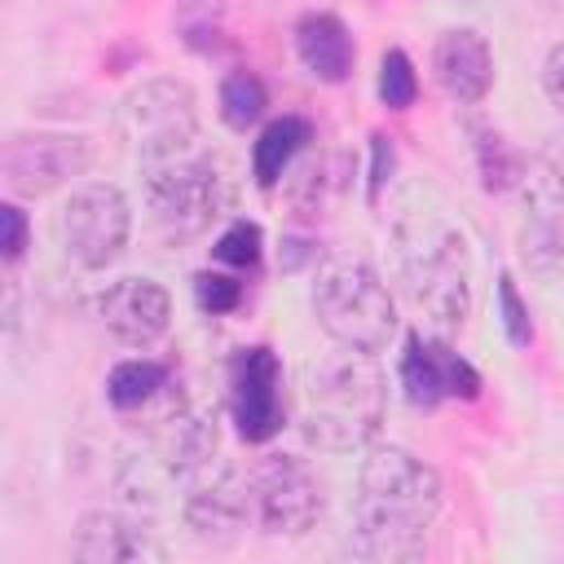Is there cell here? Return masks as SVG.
I'll use <instances>...</instances> for the list:
<instances>
[{"mask_svg": "<svg viewBox=\"0 0 564 564\" xmlns=\"http://www.w3.org/2000/svg\"><path fill=\"white\" fill-rule=\"evenodd\" d=\"M70 551L84 564H145V560L167 555V546L154 538V529L123 516V511H88L75 524Z\"/></svg>", "mask_w": 564, "mask_h": 564, "instance_id": "cell-15", "label": "cell"}, {"mask_svg": "<svg viewBox=\"0 0 564 564\" xmlns=\"http://www.w3.org/2000/svg\"><path fill=\"white\" fill-rule=\"evenodd\" d=\"M471 145H476V167H480V185L489 189V194H498V189H507V185H516L524 172H520V159L507 150V141L494 132V128H485V123H471Z\"/></svg>", "mask_w": 564, "mask_h": 564, "instance_id": "cell-22", "label": "cell"}, {"mask_svg": "<svg viewBox=\"0 0 564 564\" xmlns=\"http://www.w3.org/2000/svg\"><path fill=\"white\" fill-rule=\"evenodd\" d=\"M216 106H220V119L234 128V132H247L264 119L269 110V88L256 70H229L220 79V93H216Z\"/></svg>", "mask_w": 564, "mask_h": 564, "instance_id": "cell-21", "label": "cell"}, {"mask_svg": "<svg viewBox=\"0 0 564 564\" xmlns=\"http://www.w3.org/2000/svg\"><path fill=\"white\" fill-rule=\"evenodd\" d=\"M31 242V225H26V212L18 203H0V251H4V264H18L22 251Z\"/></svg>", "mask_w": 564, "mask_h": 564, "instance_id": "cell-28", "label": "cell"}, {"mask_svg": "<svg viewBox=\"0 0 564 564\" xmlns=\"http://www.w3.org/2000/svg\"><path fill=\"white\" fill-rule=\"evenodd\" d=\"M53 234H57V247H62V256L70 264H79V269H106L128 247L132 207H128V198H123L119 185L88 181V185H79L57 207Z\"/></svg>", "mask_w": 564, "mask_h": 564, "instance_id": "cell-7", "label": "cell"}, {"mask_svg": "<svg viewBox=\"0 0 564 564\" xmlns=\"http://www.w3.org/2000/svg\"><path fill=\"white\" fill-rule=\"evenodd\" d=\"M150 463L167 476V480H194L212 467L216 458V414L212 410H194V405H176L167 410L154 432H150Z\"/></svg>", "mask_w": 564, "mask_h": 564, "instance_id": "cell-13", "label": "cell"}, {"mask_svg": "<svg viewBox=\"0 0 564 564\" xmlns=\"http://www.w3.org/2000/svg\"><path fill=\"white\" fill-rule=\"evenodd\" d=\"M533 167H538V172H542V176H546V181H551V185L564 194V132H555V137H551V141L538 150Z\"/></svg>", "mask_w": 564, "mask_h": 564, "instance_id": "cell-30", "label": "cell"}, {"mask_svg": "<svg viewBox=\"0 0 564 564\" xmlns=\"http://www.w3.org/2000/svg\"><path fill=\"white\" fill-rule=\"evenodd\" d=\"M313 145V123L304 115H282L269 119L251 145V176L260 189H273L278 181H286V172L295 167V159H304V150Z\"/></svg>", "mask_w": 564, "mask_h": 564, "instance_id": "cell-19", "label": "cell"}, {"mask_svg": "<svg viewBox=\"0 0 564 564\" xmlns=\"http://www.w3.org/2000/svg\"><path fill=\"white\" fill-rule=\"evenodd\" d=\"M295 57L322 84H344L357 62L352 31L335 13H304L295 22Z\"/></svg>", "mask_w": 564, "mask_h": 564, "instance_id": "cell-18", "label": "cell"}, {"mask_svg": "<svg viewBox=\"0 0 564 564\" xmlns=\"http://www.w3.org/2000/svg\"><path fill=\"white\" fill-rule=\"evenodd\" d=\"M181 516L198 542L229 546L242 529H251L247 516V471L242 467H207L189 480V494L181 502Z\"/></svg>", "mask_w": 564, "mask_h": 564, "instance_id": "cell-12", "label": "cell"}, {"mask_svg": "<svg viewBox=\"0 0 564 564\" xmlns=\"http://www.w3.org/2000/svg\"><path fill=\"white\" fill-rule=\"evenodd\" d=\"M401 388L414 405L423 410H436L441 401H476L480 397V370L454 352L441 335H410L405 339V352H401Z\"/></svg>", "mask_w": 564, "mask_h": 564, "instance_id": "cell-11", "label": "cell"}, {"mask_svg": "<svg viewBox=\"0 0 564 564\" xmlns=\"http://www.w3.org/2000/svg\"><path fill=\"white\" fill-rule=\"evenodd\" d=\"M436 511H441L436 467L414 458L401 445H379L361 458V471H357L348 555L375 560V564L419 560Z\"/></svg>", "mask_w": 564, "mask_h": 564, "instance_id": "cell-1", "label": "cell"}, {"mask_svg": "<svg viewBox=\"0 0 564 564\" xmlns=\"http://www.w3.org/2000/svg\"><path fill=\"white\" fill-rule=\"evenodd\" d=\"M167 388V366L150 357H128L106 375V401L115 410H141Z\"/></svg>", "mask_w": 564, "mask_h": 564, "instance_id": "cell-20", "label": "cell"}, {"mask_svg": "<svg viewBox=\"0 0 564 564\" xmlns=\"http://www.w3.org/2000/svg\"><path fill=\"white\" fill-rule=\"evenodd\" d=\"M172 322V295L150 278H123L101 295V326L128 348L154 344Z\"/></svg>", "mask_w": 564, "mask_h": 564, "instance_id": "cell-14", "label": "cell"}, {"mask_svg": "<svg viewBox=\"0 0 564 564\" xmlns=\"http://www.w3.org/2000/svg\"><path fill=\"white\" fill-rule=\"evenodd\" d=\"M388 172H392V145H388L383 132H375V137H370V203L379 198Z\"/></svg>", "mask_w": 564, "mask_h": 564, "instance_id": "cell-31", "label": "cell"}, {"mask_svg": "<svg viewBox=\"0 0 564 564\" xmlns=\"http://www.w3.org/2000/svg\"><path fill=\"white\" fill-rule=\"evenodd\" d=\"M397 242V273L414 300V308L427 317L436 335L463 330L471 313V251L458 225H449L441 212L410 207L392 225Z\"/></svg>", "mask_w": 564, "mask_h": 564, "instance_id": "cell-3", "label": "cell"}, {"mask_svg": "<svg viewBox=\"0 0 564 564\" xmlns=\"http://www.w3.org/2000/svg\"><path fill=\"white\" fill-rule=\"evenodd\" d=\"M498 317H502V330L516 348L533 344V317H529V304L520 300V286L511 273H498Z\"/></svg>", "mask_w": 564, "mask_h": 564, "instance_id": "cell-26", "label": "cell"}, {"mask_svg": "<svg viewBox=\"0 0 564 564\" xmlns=\"http://www.w3.org/2000/svg\"><path fill=\"white\" fill-rule=\"evenodd\" d=\"M542 93H546V101L564 115V40L551 44V53L542 57Z\"/></svg>", "mask_w": 564, "mask_h": 564, "instance_id": "cell-29", "label": "cell"}, {"mask_svg": "<svg viewBox=\"0 0 564 564\" xmlns=\"http://www.w3.org/2000/svg\"><path fill=\"white\" fill-rule=\"evenodd\" d=\"M119 123H123V137L132 141L137 159L159 163V159L194 150V141H198V97L185 79L159 75V79L137 84L123 97Z\"/></svg>", "mask_w": 564, "mask_h": 564, "instance_id": "cell-6", "label": "cell"}, {"mask_svg": "<svg viewBox=\"0 0 564 564\" xmlns=\"http://www.w3.org/2000/svg\"><path fill=\"white\" fill-rule=\"evenodd\" d=\"M194 300L203 313L220 317V313H234L242 304V282L229 278V273H198L194 278Z\"/></svg>", "mask_w": 564, "mask_h": 564, "instance_id": "cell-27", "label": "cell"}, {"mask_svg": "<svg viewBox=\"0 0 564 564\" xmlns=\"http://www.w3.org/2000/svg\"><path fill=\"white\" fill-rule=\"evenodd\" d=\"M88 163H93V145L79 132H13L0 154V176L9 194L40 198L84 176Z\"/></svg>", "mask_w": 564, "mask_h": 564, "instance_id": "cell-9", "label": "cell"}, {"mask_svg": "<svg viewBox=\"0 0 564 564\" xmlns=\"http://www.w3.org/2000/svg\"><path fill=\"white\" fill-rule=\"evenodd\" d=\"M524 185V229L520 247L529 269L538 273H560L564 269V194L533 167V176H520Z\"/></svg>", "mask_w": 564, "mask_h": 564, "instance_id": "cell-17", "label": "cell"}, {"mask_svg": "<svg viewBox=\"0 0 564 564\" xmlns=\"http://www.w3.org/2000/svg\"><path fill=\"white\" fill-rule=\"evenodd\" d=\"M229 414L247 445H264L286 423L282 361L269 344H251L229 366Z\"/></svg>", "mask_w": 564, "mask_h": 564, "instance_id": "cell-10", "label": "cell"}, {"mask_svg": "<svg viewBox=\"0 0 564 564\" xmlns=\"http://www.w3.org/2000/svg\"><path fill=\"white\" fill-rule=\"evenodd\" d=\"M220 22H225V0H176V31L189 48L207 53L220 40Z\"/></svg>", "mask_w": 564, "mask_h": 564, "instance_id": "cell-23", "label": "cell"}, {"mask_svg": "<svg viewBox=\"0 0 564 564\" xmlns=\"http://www.w3.org/2000/svg\"><path fill=\"white\" fill-rule=\"evenodd\" d=\"M247 516L269 538H304L322 520V485L300 458L264 454L247 467Z\"/></svg>", "mask_w": 564, "mask_h": 564, "instance_id": "cell-8", "label": "cell"}, {"mask_svg": "<svg viewBox=\"0 0 564 564\" xmlns=\"http://www.w3.org/2000/svg\"><path fill=\"white\" fill-rule=\"evenodd\" d=\"M388 414V379L375 352L339 348L308 361L300 383V432L322 454L366 449Z\"/></svg>", "mask_w": 564, "mask_h": 564, "instance_id": "cell-2", "label": "cell"}, {"mask_svg": "<svg viewBox=\"0 0 564 564\" xmlns=\"http://www.w3.org/2000/svg\"><path fill=\"white\" fill-rule=\"evenodd\" d=\"M419 97V75H414V62L405 48H388L379 57V101L388 110H410Z\"/></svg>", "mask_w": 564, "mask_h": 564, "instance_id": "cell-24", "label": "cell"}, {"mask_svg": "<svg viewBox=\"0 0 564 564\" xmlns=\"http://www.w3.org/2000/svg\"><path fill=\"white\" fill-rule=\"evenodd\" d=\"M432 70H436L441 88L454 101L476 106L494 88V48H489V40L480 31L449 26V31H441V40L432 48Z\"/></svg>", "mask_w": 564, "mask_h": 564, "instance_id": "cell-16", "label": "cell"}, {"mask_svg": "<svg viewBox=\"0 0 564 564\" xmlns=\"http://www.w3.org/2000/svg\"><path fill=\"white\" fill-rule=\"evenodd\" d=\"M212 256H216L220 264H229V269H256L260 256H264L260 225H256V220H234V225H225V234L216 238Z\"/></svg>", "mask_w": 564, "mask_h": 564, "instance_id": "cell-25", "label": "cell"}, {"mask_svg": "<svg viewBox=\"0 0 564 564\" xmlns=\"http://www.w3.org/2000/svg\"><path fill=\"white\" fill-rule=\"evenodd\" d=\"M141 198L167 238H194L220 212V172L198 150L141 163Z\"/></svg>", "mask_w": 564, "mask_h": 564, "instance_id": "cell-5", "label": "cell"}, {"mask_svg": "<svg viewBox=\"0 0 564 564\" xmlns=\"http://www.w3.org/2000/svg\"><path fill=\"white\" fill-rule=\"evenodd\" d=\"M308 304H313L317 326L339 348L383 352L392 330H397V304H392L388 282L379 278L375 264H366L357 256L326 260L313 278Z\"/></svg>", "mask_w": 564, "mask_h": 564, "instance_id": "cell-4", "label": "cell"}]
</instances>
